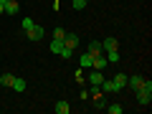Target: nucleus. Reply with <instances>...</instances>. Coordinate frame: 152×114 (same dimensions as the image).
<instances>
[{"label": "nucleus", "mask_w": 152, "mask_h": 114, "mask_svg": "<svg viewBox=\"0 0 152 114\" xmlns=\"http://www.w3.org/2000/svg\"><path fill=\"white\" fill-rule=\"evenodd\" d=\"M137 102H140L142 107H150V104H152V94H150V91H142V89H137Z\"/></svg>", "instance_id": "423d86ee"}, {"label": "nucleus", "mask_w": 152, "mask_h": 114, "mask_svg": "<svg viewBox=\"0 0 152 114\" xmlns=\"http://www.w3.org/2000/svg\"><path fill=\"white\" fill-rule=\"evenodd\" d=\"M53 112H56V114H69L71 107H69V102H56V104H53Z\"/></svg>", "instance_id": "9d476101"}, {"label": "nucleus", "mask_w": 152, "mask_h": 114, "mask_svg": "<svg viewBox=\"0 0 152 114\" xmlns=\"http://www.w3.org/2000/svg\"><path fill=\"white\" fill-rule=\"evenodd\" d=\"M0 13H5V3H0Z\"/></svg>", "instance_id": "5701e85b"}, {"label": "nucleus", "mask_w": 152, "mask_h": 114, "mask_svg": "<svg viewBox=\"0 0 152 114\" xmlns=\"http://www.w3.org/2000/svg\"><path fill=\"white\" fill-rule=\"evenodd\" d=\"M13 79H15L13 74H3L0 76V84H3V86H13Z\"/></svg>", "instance_id": "a211bd4d"}, {"label": "nucleus", "mask_w": 152, "mask_h": 114, "mask_svg": "<svg viewBox=\"0 0 152 114\" xmlns=\"http://www.w3.org/2000/svg\"><path fill=\"white\" fill-rule=\"evenodd\" d=\"M86 3H89V0H86Z\"/></svg>", "instance_id": "393cba45"}, {"label": "nucleus", "mask_w": 152, "mask_h": 114, "mask_svg": "<svg viewBox=\"0 0 152 114\" xmlns=\"http://www.w3.org/2000/svg\"><path fill=\"white\" fill-rule=\"evenodd\" d=\"M10 89H15V91H26V79H18V76H15Z\"/></svg>", "instance_id": "4468645a"}, {"label": "nucleus", "mask_w": 152, "mask_h": 114, "mask_svg": "<svg viewBox=\"0 0 152 114\" xmlns=\"http://www.w3.org/2000/svg\"><path fill=\"white\" fill-rule=\"evenodd\" d=\"M58 56H61V58H66V61H69L71 56H74V51H71V48H66V46H64V48H61V53H58Z\"/></svg>", "instance_id": "412c9836"}, {"label": "nucleus", "mask_w": 152, "mask_h": 114, "mask_svg": "<svg viewBox=\"0 0 152 114\" xmlns=\"http://www.w3.org/2000/svg\"><path fill=\"white\" fill-rule=\"evenodd\" d=\"M64 36H66L64 28H56V31H53V38H61V41H64Z\"/></svg>", "instance_id": "4be33fe9"}, {"label": "nucleus", "mask_w": 152, "mask_h": 114, "mask_svg": "<svg viewBox=\"0 0 152 114\" xmlns=\"http://www.w3.org/2000/svg\"><path fill=\"white\" fill-rule=\"evenodd\" d=\"M28 38H31V41H43V36H46V31H43V26H33L31 31L26 33Z\"/></svg>", "instance_id": "f03ea898"}, {"label": "nucleus", "mask_w": 152, "mask_h": 114, "mask_svg": "<svg viewBox=\"0 0 152 114\" xmlns=\"http://www.w3.org/2000/svg\"><path fill=\"white\" fill-rule=\"evenodd\" d=\"M0 3H8V0H0Z\"/></svg>", "instance_id": "b1692460"}, {"label": "nucleus", "mask_w": 152, "mask_h": 114, "mask_svg": "<svg viewBox=\"0 0 152 114\" xmlns=\"http://www.w3.org/2000/svg\"><path fill=\"white\" fill-rule=\"evenodd\" d=\"M102 81H104V74H102V71H96V69H94L91 74H89V84H91V86H99Z\"/></svg>", "instance_id": "6e6552de"}, {"label": "nucleus", "mask_w": 152, "mask_h": 114, "mask_svg": "<svg viewBox=\"0 0 152 114\" xmlns=\"http://www.w3.org/2000/svg\"><path fill=\"white\" fill-rule=\"evenodd\" d=\"M79 64H81L84 69H91V64H94V56H89V53H84L81 58H79Z\"/></svg>", "instance_id": "dca6fc26"}, {"label": "nucleus", "mask_w": 152, "mask_h": 114, "mask_svg": "<svg viewBox=\"0 0 152 114\" xmlns=\"http://www.w3.org/2000/svg\"><path fill=\"white\" fill-rule=\"evenodd\" d=\"M64 46L74 51L76 46H79V36H76V33H66V36H64Z\"/></svg>", "instance_id": "39448f33"}, {"label": "nucleus", "mask_w": 152, "mask_h": 114, "mask_svg": "<svg viewBox=\"0 0 152 114\" xmlns=\"http://www.w3.org/2000/svg\"><path fill=\"white\" fill-rule=\"evenodd\" d=\"M20 26H23V31L28 33V31H31L33 26H36V23H33V18H23V23H20Z\"/></svg>", "instance_id": "6ab92c4d"}, {"label": "nucleus", "mask_w": 152, "mask_h": 114, "mask_svg": "<svg viewBox=\"0 0 152 114\" xmlns=\"http://www.w3.org/2000/svg\"><path fill=\"white\" fill-rule=\"evenodd\" d=\"M71 8H76V10H84V8H86V0H71Z\"/></svg>", "instance_id": "aec40b11"}, {"label": "nucleus", "mask_w": 152, "mask_h": 114, "mask_svg": "<svg viewBox=\"0 0 152 114\" xmlns=\"http://www.w3.org/2000/svg\"><path fill=\"white\" fill-rule=\"evenodd\" d=\"M86 53H89V56H99V53H104V48H102L99 41H91V43L86 46Z\"/></svg>", "instance_id": "0eeeda50"}, {"label": "nucleus", "mask_w": 152, "mask_h": 114, "mask_svg": "<svg viewBox=\"0 0 152 114\" xmlns=\"http://www.w3.org/2000/svg\"><path fill=\"white\" fill-rule=\"evenodd\" d=\"M99 89H102V91H107V94H117V91H122V89L114 84V79H104V81L99 84Z\"/></svg>", "instance_id": "f257e3e1"}, {"label": "nucleus", "mask_w": 152, "mask_h": 114, "mask_svg": "<svg viewBox=\"0 0 152 114\" xmlns=\"http://www.w3.org/2000/svg\"><path fill=\"white\" fill-rule=\"evenodd\" d=\"M61 48H64V41L61 38H51V51L53 53H61Z\"/></svg>", "instance_id": "f8f14e48"}, {"label": "nucleus", "mask_w": 152, "mask_h": 114, "mask_svg": "<svg viewBox=\"0 0 152 114\" xmlns=\"http://www.w3.org/2000/svg\"><path fill=\"white\" fill-rule=\"evenodd\" d=\"M18 8H20V5H18L15 0H8V3H5V13H8V15H15Z\"/></svg>", "instance_id": "9b49d317"}, {"label": "nucleus", "mask_w": 152, "mask_h": 114, "mask_svg": "<svg viewBox=\"0 0 152 114\" xmlns=\"http://www.w3.org/2000/svg\"><path fill=\"white\" fill-rule=\"evenodd\" d=\"M114 84L119 89H124L127 86V74H114Z\"/></svg>", "instance_id": "ddd939ff"}, {"label": "nucleus", "mask_w": 152, "mask_h": 114, "mask_svg": "<svg viewBox=\"0 0 152 114\" xmlns=\"http://www.w3.org/2000/svg\"><path fill=\"white\" fill-rule=\"evenodd\" d=\"M104 109H107L109 114H122V112H124V107H122V104H107Z\"/></svg>", "instance_id": "2eb2a0df"}, {"label": "nucleus", "mask_w": 152, "mask_h": 114, "mask_svg": "<svg viewBox=\"0 0 152 114\" xmlns=\"http://www.w3.org/2000/svg\"><path fill=\"white\" fill-rule=\"evenodd\" d=\"M102 48H104V51H117V48H119V41H117L114 36H107V38L102 41Z\"/></svg>", "instance_id": "7ed1b4c3"}, {"label": "nucleus", "mask_w": 152, "mask_h": 114, "mask_svg": "<svg viewBox=\"0 0 152 114\" xmlns=\"http://www.w3.org/2000/svg\"><path fill=\"white\" fill-rule=\"evenodd\" d=\"M107 66H109V61H107V56H104V53L94 56V64H91V69H96V71H104Z\"/></svg>", "instance_id": "20e7f679"}, {"label": "nucleus", "mask_w": 152, "mask_h": 114, "mask_svg": "<svg viewBox=\"0 0 152 114\" xmlns=\"http://www.w3.org/2000/svg\"><path fill=\"white\" fill-rule=\"evenodd\" d=\"M104 56H107L109 64H117L119 61V51H104Z\"/></svg>", "instance_id": "f3484780"}, {"label": "nucleus", "mask_w": 152, "mask_h": 114, "mask_svg": "<svg viewBox=\"0 0 152 114\" xmlns=\"http://www.w3.org/2000/svg\"><path fill=\"white\" fill-rule=\"evenodd\" d=\"M140 84H142V76H140V74H134V76H129V79H127V89H132V91H137V89H140Z\"/></svg>", "instance_id": "1a4fd4ad"}]
</instances>
